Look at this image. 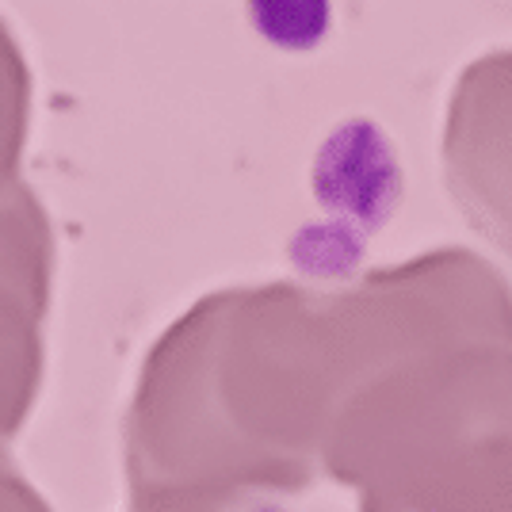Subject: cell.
<instances>
[{
    "label": "cell",
    "mask_w": 512,
    "mask_h": 512,
    "mask_svg": "<svg viewBox=\"0 0 512 512\" xmlns=\"http://www.w3.org/2000/svg\"><path fill=\"white\" fill-rule=\"evenodd\" d=\"M50 226L35 192L0 188V444L23 428L43 383V318L50 302Z\"/></svg>",
    "instance_id": "6da1fadb"
},
{
    "label": "cell",
    "mask_w": 512,
    "mask_h": 512,
    "mask_svg": "<svg viewBox=\"0 0 512 512\" xmlns=\"http://www.w3.org/2000/svg\"><path fill=\"white\" fill-rule=\"evenodd\" d=\"M27 100H31V77L12 31L0 20V188H8L20 165L23 138H27Z\"/></svg>",
    "instance_id": "7a4b0ae2"
},
{
    "label": "cell",
    "mask_w": 512,
    "mask_h": 512,
    "mask_svg": "<svg viewBox=\"0 0 512 512\" xmlns=\"http://www.w3.org/2000/svg\"><path fill=\"white\" fill-rule=\"evenodd\" d=\"M0 512H54L0 444Z\"/></svg>",
    "instance_id": "3957f363"
},
{
    "label": "cell",
    "mask_w": 512,
    "mask_h": 512,
    "mask_svg": "<svg viewBox=\"0 0 512 512\" xmlns=\"http://www.w3.org/2000/svg\"><path fill=\"white\" fill-rule=\"evenodd\" d=\"M130 512H203L192 501H134Z\"/></svg>",
    "instance_id": "277c9868"
}]
</instances>
